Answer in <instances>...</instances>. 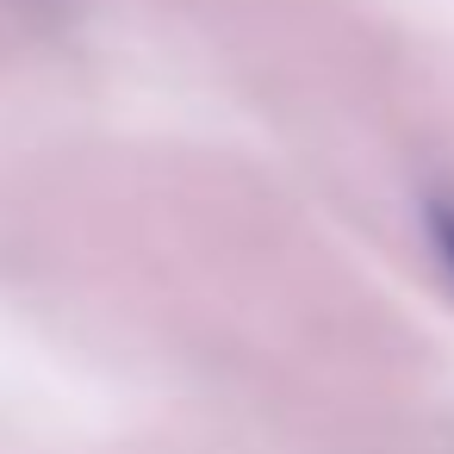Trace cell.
I'll list each match as a JSON object with an SVG mask.
<instances>
[{"label": "cell", "mask_w": 454, "mask_h": 454, "mask_svg": "<svg viewBox=\"0 0 454 454\" xmlns=\"http://www.w3.org/2000/svg\"><path fill=\"white\" fill-rule=\"evenodd\" d=\"M429 243L442 249V262H448V274H454V206H448V200H429Z\"/></svg>", "instance_id": "6da1fadb"}]
</instances>
